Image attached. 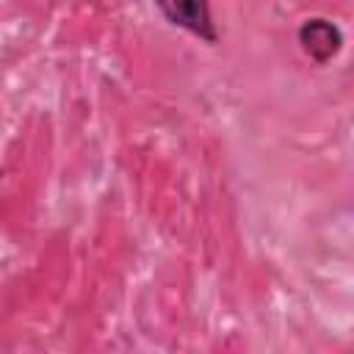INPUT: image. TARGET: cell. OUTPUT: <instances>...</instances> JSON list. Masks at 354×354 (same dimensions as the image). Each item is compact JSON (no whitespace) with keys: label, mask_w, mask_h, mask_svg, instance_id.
<instances>
[{"label":"cell","mask_w":354,"mask_h":354,"mask_svg":"<svg viewBox=\"0 0 354 354\" xmlns=\"http://www.w3.org/2000/svg\"><path fill=\"white\" fill-rule=\"evenodd\" d=\"M299 41H301L304 53H307L313 61L326 64V61L340 50L343 36H340V30H337L332 22L315 17V19H307V22L299 28Z\"/></svg>","instance_id":"obj_2"},{"label":"cell","mask_w":354,"mask_h":354,"mask_svg":"<svg viewBox=\"0 0 354 354\" xmlns=\"http://www.w3.org/2000/svg\"><path fill=\"white\" fill-rule=\"evenodd\" d=\"M155 3L160 6L163 17L171 25H180V28H185L188 33H194L205 41H216L207 0H155Z\"/></svg>","instance_id":"obj_1"}]
</instances>
